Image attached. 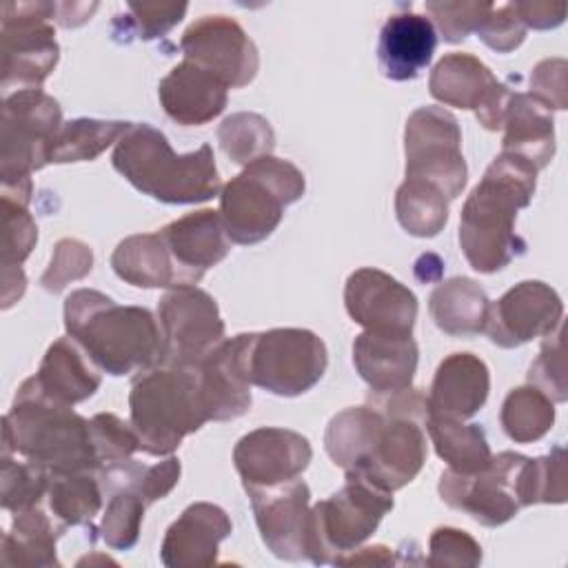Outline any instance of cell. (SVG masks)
<instances>
[{
	"label": "cell",
	"instance_id": "obj_23",
	"mask_svg": "<svg viewBox=\"0 0 568 568\" xmlns=\"http://www.w3.org/2000/svg\"><path fill=\"white\" fill-rule=\"evenodd\" d=\"M435 47L437 31L428 16L413 11L393 13L379 31L377 67L393 82L413 80L428 67Z\"/></svg>",
	"mask_w": 568,
	"mask_h": 568
},
{
	"label": "cell",
	"instance_id": "obj_13",
	"mask_svg": "<svg viewBox=\"0 0 568 568\" xmlns=\"http://www.w3.org/2000/svg\"><path fill=\"white\" fill-rule=\"evenodd\" d=\"M162 362L197 366L222 339L224 322L215 297L197 286L171 288L158 302Z\"/></svg>",
	"mask_w": 568,
	"mask_h": 568
},
{
	"label": "cell",
	"instance_id": "obj_41",
	"mask_svg": "<svg viewBox=\"0 0 568 568\" xmlns=\"http://www.w3.org/2000/svg\"><path fill=\"white\" fill-rule=\"evenodd\" d=\"M521 506L566 501V450L555 446L550 455L526 459L519 477Z\"/></svg>",
	"mask_w": 568,
	"mask_h": 568
},
{
	"label": "cell",
	"instance_id": "obj_16",
	"mask_svg": "<svg viewBox=\"0 0 568 568\" xmlns=\"http://www.w3.org/2000/svg\"><path fill=\"white\" fill-rule=\"evenodd\" d=\"M561 317L564 302L559 293L539 280H526L490 302L484 331L493 344L517 348L552 333L561 326Z\"/></svg>",
	"mask_w": 568,
	"mask_h": 568
},
{
	"label": "cell",
	"instance_id": "obj_12",
	"mask_svg": "<svg viewBox=\"0 0 568 568\" xmlns=\"http://www.w3.org/2000/svg\"><path fill=\"white\" fill-rule=\"evenodd\" d=\"M526 459V455L504 450L493 455L490 464L477 473L448 468L439 477V497L450 508L468 513L481 526H501L521 508L519 475Z\"/></svg>",
	"mask_w": 568,
	"mask_h": 568
},
{
	"label": "cell",
	"instance_id": "obj_21",
	"mask_svg": "<svg viewBox=\"0 0 568 568\" xmlns=\"http://www.w3.org/2000/svg\"><path fill=\"white\" fill-rule=\"evenodd\" d=\"M229 515L209 501H197L166 528L160 546V559L166 568L213 566L220 544L231 535Z\"/></svg>",
	"mask_w": 568,
	"mask_h": 568
},
{
	"label": "cell",
	"instance_id": "obj_15",
	"mask_svg": "<svg viewBox=\"0 0 568 568\" xmlns=\"http://www.w3.org/2000/svg\"><path fill=\"white\" fill-rule=\"evenodd\" d=\"M184 60L215 73L229 89L253 82L260 55L246 31L229 16H202L182 36Z\"/></svg>",
	"mask_w": 568,
	"mask_h": 568
},
{
	"label": "cell",
	"instance_id": "obj_17",
	"mask_svg": "<svg viewBox=\"0 0 568 568\" xmlns=\"http://www.w3.org/2000/svg\"><path fill=\"white\" fill-rule=\"evenodd\" d=\"M264 546L286 561L306 559L311 490L302 479L246 488Z\"/></svg>",
	"mask_w": 568,
	"mask_h": 568
},
{
	"label": "cell",
	"instance_id": "obj_27",
	"mask_svg": "<svg viewBox=\"0 0 568 568\" xmlns=\"http://www.w3.org/2000/svg\"><path fill=\"white\" fill-rule=\"evenodd\" d=\"M111 268L120 280L140 288H182L200 282L175 262L160 233L122 240L111 255Z\"/></svg>",
	"mask_w": 568,
	"mask_h": 568
},
{
	"label": "cell",
	"instance_id": "obj_29",
	"mask_svg": "<svg viewBox=\"0 0 568 568\" xmlns=\"http://www.w3.org/2000/svg\"><path fill=\"white\" fill-rule=\"evenodd\" d=\"M501 151L528 160L537 171L548 166L555 155L552 111L530 93H510L501 120Z\"/></svg>",
	"mask_w": 568,
	"mask_h": 568
},
{
	"label": "cell",
	"instance_id": "obj_4",
	"mask_svg": "<svg viewBox=\"0 0 568 568\" xmlns=\"http://www.w3.org/2000/svg\"><path fill=\"white\" fill-rule=\"evenodd\" d=\"M111 162L131 186L164 204L206 202L222 186L211 144L178 155L166 135L146 122L131 124Z\"/></svg>",
	"mask_w": 568,
	"mask_h": 568
},
{
	"label": "cell",
	"instance_id": "obj_46",
	"mask_svg": "<svg viewBox=\"0 0 568 568\" xmlns=\"http://www.w3.org/2000/svg\"><path fill=\"white\" fill-rule=\"evenodd\" d=\"M186 9V2H129V13L115 16V24H122L138 40H155L169 33L184 18Z\"/></svg>",
	"mask_w": 568,
	"mask_h": 568
},
{
	"label": "cell",
	"instance_id": "obj_28",
	"mask_svg": "<svg viewBox=\"0 0 568 568\" xmlns=\"http://www.w3.org/2000/svg\"><path fill=\"white\" fill-rule=\"evenodd\" d=\"M33 379L47 397L67 406L89 399L102 384L100 368L71 337H60L47 348Z\"/></svg>",
	"mask_w": 568,
	"mask_h": 568
},
{
	"label": "cell",
	"instance_id": "obj_39",
	"mask_svg": "<svg viewBox=\"0 0 568 568\" xmlns=\"http://www.w3.org/2000/svg\"><path fill=\"white\" fill-rule=\"evenodd\" d=\"M501 428L515 444L541 439L555 424V404L537 386L513 388L501 404Z\"/></svg>",
	"mask_w": 568,
	"mask_h": 568
},
{
	"label": "cell",
	"instance_id": "obj_2",
	"mask_svg": "<svg viewBox=\"0 0 568 568\" xmlns=\"http://www.w3.org/2000/svg\"><path fill=\"white\" fill-rule=\"evenodd\" d=\"M64 328L91 362L113 375H131L162 362L160 322L149 308L120 306L93 288H78L64 300Z\"/></svg>",
	"mask_w": 568,
	"mask_h": 568
},
{
	"label": "cell",
	"instance_id": "obj_45",
	"mask_svg": "<svg viewBox=\"0 0 568 568\" xmlns=\"http://www.w3.org/2000/svg\"><path fill=\"white\" fill-rule=\"evenodd\" d=\"M528 384L537 386L552 402L568 399V379H566V351H564V331L557 326L546 335L544 346L537 359L528 368Z\"/></svg>",
	"mask_w": 568,
	"mask_h": 568
},
{
	"label": "cell",
	"instance_id": "obj_19",
	"mask_svg": "<svg viewBox=\"0 0 568 568\" xmlns=\"http://www.w3.org/2000/svg\"><path fill=\"white\" fill-rule=\"evenodd\" d=\"M311 457L313 448L304 435L277 426L255 428L233 448V464L244 488L291 481L308 468Z\"/></svg>",
	"mask_w": 568,
	"mask_h": 568
},
{
	"label": "cell",
	"instance_id": "obj_43",
	"mask_svg": "<svg viewBox=\"0 0 568 568\" xmlns=\"http://www.w3.org/2000/svg\"><path fill=\"white\" fill-rule=\"evenodd\" d=\"M146 501L131 488L109 493V504L100 521V537L113 550H129L138 544Z\"/></svg>",
	"mask_w": 568,
	"mask_h": 568
},
{
	"label": "cell",
	"instance_id": "obj_31",
	"mask_svg": "<svg viewBox=\"0 0 568 568\" xmlns=\"http://www.w3.org/2000/svg\"><path fill=\"white\" fill-rule=\"evenodd\" d=\"M67 526L58 521L42 504L13 513L11 528L2 537L0 564L4 568H51L60 566L55 541Z\"/></svg>",
	"mask_w": 568,
	"mask_h": 568
},
{
	"label": "cell",
	"instance_id": "obj_49",
	"mask_svg": "<svg viewBox=\"0 0 568 568\" xmlns=\"http://www.w3.org/2000/svg\"><path fill=\"white\" fill-rule=\"evenodd\" d=\"M428 20L446 42H462L468 33H473L486 11L490 9V2H477V0H459V2H426L424 4Z\"/></svg>",
	"mask_w": 568,
	"mask_h": 568
},
{
	"label": "cell",
	"instance_id": "obj_37",
	"mask_svg": "<svg viewBox=\"0 0 568 568\" xmlns=\"http://www.w3.org/2000/svg\"><path fill=\"white\" fill-rule=\"evenodd\" d=\"M129 129H131V122H122V120H95V118L69 120L60 126V131L51 142L49 164L95 160L111 144H118Z\"/></svg>",
	"mask_w": 568,
	"mask_h": 568
},
{
	"label": "cell",
	"instance_id": "obj_9",
	"mask_svg": "<svg viewBox=\"0 0 568 568\" xmlns=\"http://www.w3.org/2000/svg\"><path fill=\"white\" fill-rule=\"evenodd\" d=\"M328 366L326 344L306 328H271L248 333V382L280 397L311 390Z\"/></svg>",
	"mask_w": 568,
	"mask_h": 568
},
{
	"label": "cell",
	"instance_id": "obj_47",
	"mask_svg": "<svg viewBox=\"0 0 568 568\" xmlns=\"http://www.w3.org/2000/svg\"><path fill=\"white\" fill-rule=\"evenodd\" d=\"M93 268V253L91 248L73 237H64L55 244L49 268L40 277V284L49 293H60L71 282L82 280Z\"/></svg>",
	"mask_w": 568,
	"mask_h": 568
},
{
	"label": "cell",
	"instance_id": "obj_35",
	"mask_svg": "<svg viewBox=\"0 0 568 568\" xmlns=\"http://www.w3.org/2000/svg\"><path fill=\"white\" fill-rule=\"evenodd\" d=\"M104 490L95 470L80 473H49L47 508L49 513L69 526L91 524L102 508Z\"/></svg>",
	"mask_w": 568,
	"mask_h": 568
},
{
	"label": "cell",
	"instance_id": "obj_44",
	"mask_svg": "<svg viewBox=\"0 0 568 568\" xmlns=\"http://www.w3.org/2000/svg\"><path fill=\"white\" fill-rule=\"evenodd\" d=\"M38 242V226L27 204L2 197V271H20Z\"/></svg>",
	"mask_w": 568,
	"mask_h": 568
},
{
	"label": "cell",
	"instance_id": "obj_6",
	"mask_svg": "<svg viewBox=\"0 0 568 568\" xmlns=\"http://www.w3.org/2000/svg\"><path fill=\"white\" fill-rule=\"evenodd\" d=\"M304 173L288 160H253L220 193V217L235 244H257L282 222L284 209L304 195Z\"/></svg>",
	"mask_w": 568,
	"mask_h": 568
},
{
	"label": "cell",
	"instance_id": "obj_26",
	"mask_svg": "<svg viewBox=\"0 0 568 568\" xmlns=\"http://www.w3.org/2000/svg\"><path fill=\"white\" fill-rule=\"evenodd\" d=\"M490 373L484 359L473 353H453L435 371L428 406L433 413L468 419L488 399Z\"/></svg>",
	"mask_w": 568,
	"mask_h": 568
},
{
	"label": "cell",
	"instance_id": "obj_54",
	"mask_svg": "<svg viewBox=\"0 0 568 568\" xmlns=\"http://www.w3.org/2000/svg\"><path fill=\"white\" fill-rule=\"evenodd\" d=\"M333 564L335 566H388L393 564V555H390V548L377 544V546H366V548H355L351 552H344Z\"/></svg>",
	"mask_w": 568,
	"mask_h": 568
},
{
	"label": "cell",
	"instance_id": "obj_32",
	"mask_svg": "<svg viewBox=\"0 0 568 568\" xmlns=\"http://www.w3.org/2000/svg\"><path fill=\"white\" fill-rule=\"evenodd\" d=\"M490 300L470 277H450L435 286L428 300V313L439 331L453 337H473L484 333Z\"/></svg>",
	"mask_w": 568,
	"mask_h": 568
},
{
	"label": "cell",
	"instance_id": "obj_38",
	"mask_svg": "<svg viewBox=\"0 0 568 568\" xmlns=\"http://www.w3.org/2000/svg\"><path fill=\"white\" fill-rule=\"evenodd\" d=\"M395 215L408 235L435 237L448 222V200L437 186L406 178L395 193Z\"/></svg>",
	"mask_w": 568,
	"mask_h": 568
},
{
	"label": "cell",
	"instance_id": "obj_25",
	"mask_svg": "<svg viewBox=\"0 0 568 568\" xmlns=\"http://www.w3.org/2000/svg\"><path fill=\"white\" fill-rule=\"evenodd\" d=\"M158 233L162 235L175 262L195 280H202L206 268L220 264L231 248L222 217L213 209L186 213L169 222Z\"/></svg>",
	"mask_w": 568,
	"mask_h": 568
},
{
	"label": "cell",
	"instance_id": "obj_40",
	"mask_svg": "<svg viewBox=\"0 0 568 568\" xmlns=\"http://www.w3.org/2000/svg\"><path fill=\"white\" fill-rule=\"evenodd\" d=\"M217 140L222 151L235 164H251L275 149V133L266 118L260 113H233L222 120L217 129Z\"/></svg>",
	"mask_w": 568,
	"mask_h": 568
},
{
	"label": "cell",
	"instance_id": "obj_24",
	"mask_svg": "<svg viewBox=\"0 0 568 568\" xmlns=\"http://www.w3.org/2000/svg\"><path fill=\"white\" fill-rule=\"evenodd\" d=\"M419 351L413 335L364 331L353 342V364L371 390L408 388L417 371Z\"/></svg>",
	"mask_w": 568,
	"mask_h": 568
},
{
	"label": "cell",
	"instance_id": "obj_20",
	"mask_svg": "<svg viewBox=\"0 0 568 568\" xmlns=\"http://www.w3.org/2000/svg\"><path fill=\"white\" fill-rule=\"evenodd\" d=\"M248 333L224 337L195 368L200 395L209 419L226 422L251 408V382L246 373Z\"/></svg>",
	"mask_w": 568,
	"mask_h": 568
},
{
	"label": "cell",
	"instance_id": "obj_18",
	"mask_svg": "<svg viewBox=\"0 0 568 568\" xmlns=\"http://www.w3.org/2000/svg\"><path fill=\"white\" fill-rule=\"evenodd\" d=\"M344 304L353 322L366 331L413 335L417 320L415 293L379 268H357L344 286Z\"/></svg>",
	"mask_w": 568,
	"mask_h": 568
},
{
	"label": "cell",
	"instance_id": "obj_7",
	"mask_svg": "<svg viewBox=\"0 0 568 568\" xmlns=\"http://www.w3.org/2000/svg\"><path fill=\"white\" fill-rule=\"evenodd\" d=\"M62 124L58 100L40 89H22L4 98L0 120L2 197L29 204L31 173L49 164V149Z\"/></svg>",
	"mask_w": 568,
	"mask_h": 568
},
{
	"label": "cell",
	"instance_id": "obj_53",
	"mask_svg": "<svg viewBox=\"0 0 568 568\" xmlns=\"http://www.w3.org/2000/svg\"><path fill=\"white\" fill-rule=\"evenodd\" d=\"M515 9L526 29H555L566 18L564 2H515Z\"/></svg>",
	"mask_w": 568,
	"mask_h": 568
},
{
	"label": "cell",
	"instance_id": "obj_55",
	"mask_svg": "<svg viewBox=\"0 0 568 568\" xmlns=\"http://www.w3.org/2000/svg\"><path fill=\"white\" fill-rule=\"evenodd\" d=\"M98 9V2L84 4V2H55V22L60 27H78L91 18V13Z\"/></svg>",
	"mask_w": 568,
	"mask_h": 568
},
{
	"label": "cell",
	"instance_id": "obj_48",
	"mask_svg": "<svg viewBox=\"0 0 568 568\" xmlns=\"http://www.w3.org/2000/svg\"><path fill=\"white\" fill-rule=\"evenodd\" d=\"M89 428H91V439H93L100 466L129 459L135 450H140V442L131 422L126 424L113 413L93 415L89 419Z\"/></svg>",
	"mask_w": 568,
	"mask_h": 568
},
{
	"label": "cell",
	"instance_id": "obj_14",
	"mask_svg": "<svg viewBox=\"0 0 568 568\" xmlns=\"http://www.w3.org/2000/svg\"><path fill=\"white\" fill-rule=\"evenodd\" d=\"M379 413L384 415V422L368 455L355 470L346 473V477L364 479L393 495L410 484L426 462V419L404 413Z\"/></svg>",
	"mask_w": 568,
	"mask_h": 568
},
{
	"label": "cell",
	"instance_id": "obj_22",
	"mask_svg": "<svg viewBox=\"0 0 568 568\" xmlns=\"http://www.w3.org/2000/svg\"><path fill=\"white\" fill-rule=\"evenodd\" d=\"M158 98L173 122L200 126L224 111L229 87L215 73L182 60L160 80Z\"/></svg>",
	"mask_w": 568,
	"mask_h": 568
},
{
	"label": "cell",
	"instance_id": "obj_33",
	"mask_svg": "<svg viewBox=\"0 0 568 568\" xmlns=\"http://www.w3.org/2000/svg\"><path fill=\"white\" fill-rule=\"evenodd\" d=\"M382 422L384 415L371 404L344 408L333 415L324 433V448L333 464L344 473L355 470L368 455Z\"/></svg>",
	"mask_w": 568,
	"mask_h": 568
},
{
	"label": "cell",
	"instance_id": "obj_8",
	"mask_svg": "<svg viewBox=\"0 0 568 568\" xmlns=\"http://www.w3.org/2000/svg\"><path fill=\"white\" fill-rule=\"evenodd\" d=\"M393 508L390 493L346 477V484L308 510L306 559L317 566L333 564L339 555L359 548Z\"/></svg>",
	"mask_w": 568,
	"mask_h": 568
},
{
	"label": "cell",
	"instance_id": "obj_1",
	"mask_svg": "<svg viewBox=\"0 0 568 568\" xmlns=\"http://www.w3.org/2000/svg\"><path fill=\"white\" fill-rule=\"evenodd\" d=\"M537 173L528 160L501 151L470 191L459 215V246L475 271H501L526 251L515 220L535 195Z\"/></svg>",
	"mask_w": 568,
	"mask_h": 568
},
{
	"label": "cell",
	"instance_id": "obj_36",
	"mask_svg": "<svg viewBox=\"0 0 568 568\" xmlns=\"http://www.w3.org/2000/svg\"><path fill=\"white\" fill-rule=\"evenodd\" d=\"M95 473H98L104 495H109L118 488H131L149 506L158 499H164L175 488V484L180 481L182 466H180V459L173 455H169L166 459H162L153 466H146V464L129 457V459L102 464Z\"/></svg>",
	"mask_w": 568,
	"mask_h": 568
},
{
	"label": "cell",
	"instance_id": "obj_10",
	"mask_svg": "<svg viewBox=\"0 0 568 568\" xmlns=\"http://www.w3.org/2000/svg\"><path fill=\"white\" fill-rule=\"evenodd\" d=\"M53 22L55 2L38 0L2 4V89H40V84L49 78L60 58Z\"/></svg>",
	"mask_w": 568,
	"mask_h": 568
},
{
	"label": "cell",
	"instance_id": "obj_5",
	"mask_svg": "<svg viewBox=\"0 0 568 568\" xmlns=\"http://www.w3.org/2000/svg\"><path fill=\"white\" fill-rule=\"evenodd\" d=\"M129 413L140 450L155 457L171 455L186 435L209 422L197 368L158 364L142 371L131 384Z\"/></svg>",
	"mask_w": 568,
	"mask_h": 568
},
{
	"label": "cell",
	"instance_id": "obj_51",
	"mask_svg": "<svg viewBox=\"0 0 568 568\" xmlns=\"http://www.w3.org/2000/svg\"><path fill=\"white\" fill-rule=\"evenodd\" d=\"M475 33L493 51L510 53L524 42L526 27L515 9V2H506L499 7L490 4L486 16L481 18L479 27L475 29Z\"/></svg>",
	"mask_w": 568,
	"mask_h": 568
},
{
	"label": "cell",
	"instance_id": "obj_42",
	"mask_svg": "<svg viewBox=\"0 0 568 568\" xmlns=\"http://www.w3.org/2000/svg\"><path fill=\"white\" fill-rule=\"evenodd\" d=\"M13 453H2V508L9 513H20L24 508L42 504L49 488V470L31 459L18 462L11 457Z\"/></svg>",
	"mask_w": 568,
	"mask_h": 568
},
{
	"label": "cell",
	"instance_id": "obj_30",
	"mask_svg": "<svg viewBox=\"0 0 568 568\" xmlns=\"http://www.w3.org/2000/svg\"><path fill=\"white\" fill-rule=\"evenodd\" d=\"M493 71L473 53H448L430 71V95L457 109H484L504 91Z\"/></svg>",
	"mask_w": 568,
	"mask_h": 568
},
{
	"label": "cell",
	"instance_id": "obj_3",
	"mask_svg": "<svg viewBox=\"0 0 568 568\" xmlns=\"http://www.w3.org/2000/svg\"><path fill=\"white\" fill-rule=\"evenodd\" d=\"M2 453H18L49 473L100 468L89 419L47 397L33 377L20 384L11 410L2 417Z\"/></svg>",
	"mask_w": 568,
	"mask_h": 568
},
{
	"label": "cell",
	"instance_id": "obj_50",
	"mask_svg": "<svg viewBox=\"0 0 568 568\" xmlns=\"http://www.w3.org/2000/svg\"><path fill=\"white\" fill-rule=\"evenodd\" d=\"M428 566H462L475 568L481 564V546L459 528H435L428 539Z\"/></svg>",
	"mask_w": 568,
	"mask_h": 568
},
{
	"label": "cell",
	"instance_id": "obj_34",
	"mask_svg": "<svg viewBox=\"0 0 568 568\" xmlns=\"http://www.w3.org/2000/svg\"><path fill=\"white\" fill-rule=\"evenodd\" d=\"M426 428L437 455L457 473H477L490 464V446L479 424L428 413Z\"/></svg>",
	"mask_w": 568,
	"mask_h": 568
},
{
	"label": "cell",
	"instance_id": "obj_11",
	"mask_svg": "<svg viewBox=\"0 0 568 568\" xmlns=\"http://www.w3.org/2000/svg\"><path fill=\"white\" fill-rule=\"evenodd\" d=\"M406 178L437 186L455 200L466 186L468 166L462 155V131L455 115L442 106H419L404 131Z\"/></svg>",
	"mask_w": 568,
	"mask_h": 568
},
{
	"label": "cell",
	"instance_id": "obj_52",
	"mask_svg": "<svg viewBox=\"0 0 568 568\" xmlns=\"http://www.w3.org/2000/svg\"><path fill=\"white\" fill-rule=\"evenodd\" d=\"M568 64L564 58L541 60L530 73V95L546 104L550 111H564L568 106V82H566Z\"/></svg>",
	"mask_w": 568,
	"mask_h": 568
}]
</instances>
